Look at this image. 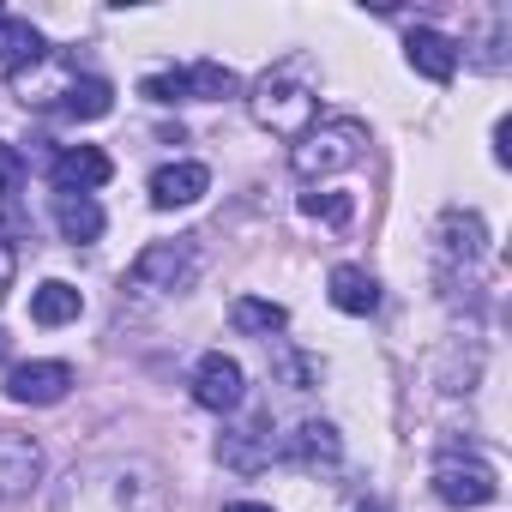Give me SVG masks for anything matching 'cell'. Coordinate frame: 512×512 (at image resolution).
Listing matches in <instances>:
<instances>
[{
	"label": "cell",
	"instance_id": "1",
	"mask_svg": "<svg viewBox=\"0 0 512 512\" xmlns=\"http://www.w3.org/2000/svg\"><path fill=\"white\" fill-rule=\"evenodd\" d=\"M247 109H253V121H260L266 133H278V139H302L314 121H320V61L314 55H284L278 67H266L260 73V85L247 91Z\"/></svg>",
	"mask_w": 512,
	"mask_h": 512
},
{
	"label": "cell",
	"instance_id": "2",
	"mask_svg": "<svg viewBox=\"0 0 512 512\" xmlns=\"http://www.w3.org/2000/svg\"><path fill=\"white\" fill-rule=\"evenodd\" d=\"M368 157V127L356 115H332V121H314L296 145H290V169L302 181H320V175H338L350 163Z\"/></svg>",
	"mask_w": 512,
	"mask_h": 512
},
{
	"label": "cell",
	"instance_id": "3",
	"mask_svg": "<svg viewBox=\"0 0 512 512\" xmlns=\"http://www.w3.org/2000/svg\"><path fill=\"white\" fill-rule=\"evenodd\" d=\"M193 278H199V235L151 241L139 260H133V272H127V284H133L139 296H175V290H187Z\"/></svg>",
	"mask_w": 512,
	"mask_h": 512
},
{
	"label": "cell",
	"instance_id": "4",
	"mask_svg": "<svg viewBox=\"0 0 512 512\" xmlns=\"http://www.w3.org/2000/svg\"><path fill=\"white\" fill-rule=\"evenodd\" d=\"M434 494H440L446 506H488V500L500 494V476H494V464L476 458V452H440V458H434Z\"/></svg>",
	"mask_w": 512,
	"mask_h": 512
},
{
	"label": "cell",
	"instance_id": "5",
	"mask_svg": "<svg viewBox=\"0 0 512 512\" xmlns=\"http://www.w3.org/2000/svg\"><path fill=\"white\" fill-rule=\"evenodd\" d=\"M241 398H247V374H241V362L223 356V350H205L199 368H193V404L211 410V416H229V410H241Z\"/></svg>",
	"mask_w": 512,
	"mask_h": 512
},
{
	"label": "cell",
	"instance_id": "6",
	"mask_svg": "<svg viewBox=\"0 0 512 512\" xmlns=\"http://www.w3.org/2000/svg\"><path fill=\"white\" fill-rule=\"evenodd\" d=\"M482 247H488V229H482L476 211H446V217H440V229H434V253H440V266H446V272L476 266V260H482Z\"/></svg>",
	"mask_w": 512,
	"mask_h": 512
},
{
	"label": "cell",
	"instance_id": "7",
	"mask_svg": "<svg viewBox=\"0 0 512 512\" xmlns=\"http://www.w3.org/2000/svg\"><path fill=\"white\" fill-rule=\"evenodd\" d=\"M73 392V368L67 362H19L7 374V398L13 404H61Z\"/></svg>",
	"mask_w": 512,
	"mask_h": 512
},
{
	"label": "cell",
	"instance_id": "8",
	"mask_svg": "<svg viewBox=\"0 0 512 512\" xmlns=\"http://www.w3.org/2000/svg\"><path fill=\"white\" fill-rule=\"evenodd\" d=\"M55 193H97L109 175H115V163H109V151H97V145H73V151H61L55 157Z\"/></svg>",
	"mask_w": 512,
	"mask_h": 512
},
{
	"label": "cell",
	"instance_id": "9",
	"mask_svg": "<svg viewBox=\"0 0 512 512\" xmlns=\"http://www.w3.org/2000/svg\"><path fill=\"white\" fill-rule=\"evenodd\" d=\"M284 458L296 464V470H338V458H344V440H338V428L332 422H302L290 440H284Z\"/></svg>",
	"mask_w": 512,
	"mask_h": 512
},
{
	"label": "cell",
	"instance_id": "10",
	"mask_svg": "<svg viewBox=\"0 0 512 512\" xmlns=\"http://www.w3.org/2000/svg\"><path fill=\"white\" fill-rule=\"evenodd\" d=\"M205 187H211V169H205V163H163V169L151 175V205H157V211H175V205L205 199Z\"/></svg>",
	"mask_w": 512,
	"mask_h": 512
},
{
	"label": "cell",
	"instance_id": "11",
	"mask_svg": "<svg viewBox=\"0 0 512 512\" xmlns=\"http://www.w3.org/2000/svg\"><path fill=\"white\" fill-rule=\"evenodd\" d=\"M404 55H410V67H416L422 79H434V85H446V79L458 73V43H452L446 31L416 25V31H410V43H404Z\"/></svg>",
	"mask_w": 512,
	"mask_h": 512
},
{
	"label": "cell",
	"instance_id": "12",
	"mask_svg": "<svg viewBox=\"0 0 512 512\" xmlns=\"http://www.w3.org/2000/svg\"><path fill=\"white\" fill-rule=\"evenodd\" d=\"M326 296H332V308H338V314L368 320V314L380 308V278H374V272H362V266H332Z\"/></svg>",
	"mask_w": 512,
	"mask_h": 512
},
{
	"label": "cell",
	"instance_id": "13",
	"mask_svg": "<svg viewBox=\"0 0 512 512\" xmlns=\"http://www.w3.org/2000/svg\"><path fill=\"white\" fill-rule=\"evenodd\" d=\"M272 428L266 422H253V428H235V434H223L217 440V458L229 464V470H241V476H253V470H266L272 464Z\"/></svg>",
	"mask_w": 512,
	"mask_h": 512
},
{
	"label": "cell",
	"instance_id": "14",
	"mask_svg": "<svg viewBox=\"0 0 512 512\" xmlns=\"http://www.w3.org/2000/svg\"><path fill=\"white\" fill-rule=\"evenodd\" d=\"M49 55V43H43V31L31 25V19H0V73H25V67H37Z\"/></svg>",
	"mask_w": 512,
	"mask_h": 512
},
{
	"label": "cell",
	"instance_id": "15",
	"mask_svg": "<svg viewBox=\"0 0 512 512\" xmlns=\"http://www.w3.org/2000/svg\"><path fill=\"white\" fill-rule=\"evenodd\" d=\"M55 223H61V235L73 241V247H85V241H97L103 235V205L91 199V193H55Z\"/></svg>",
	"mask_w": 512,
	"mask_h": 512
},
{
	"label": "cell",
	"instance_id": "16",
	"mask_svg": "<svg viewBox=\"0 0 512 512\" xmlns=\"http://www.w3.org/2000/svg\"><path fill=\"white\" fill-rule=\"evenodd\" d=\"M79 314H85V296H79L73 284L49 278V284L31 290V320H37V326H67V320H79Z\"/></svg>",
	"mask_w": 512,
	"mask_h": 512
},
{
	"label": "cell",
	"instance_id": "17",
	"mask_svg": "<svg viewBox=\"0 0 512 512\" xmlns=\"http://www.w3.org/2000/svg\"><path fill=\"white\" fill-rule=\"evenodd\" d=\"M37 470H43V458H37L31 440H0V500L25 494L37 482Z\"/></svg>",
	"mask_w": 512,
	"mask_h": 512
},
{
	"label": "cell",
	"instance_id": "18",
	"mask_svg": "<svg viewBox=\"0 0 512 512\" xmlns=\"http://www.w3.org/2000/svg\"><path fill=\"white\" fill-rule=\"evenodd\" d=\"M229 320H235V332H247V338H272V332L290 326V308H284V302H266V296H235Z\"/></svg>",
	"mask_w": 512,
	"mask_h": 512
},
{
	"label": "cell",
	"instance_id": "19",
	"mask_svg": "<svg viewBox=\"0 0 512 512\" xmlns=\"http://www.w3.org/2000/svg\"><path fill=\"white\" fill-rule=\"evenodd\" d=\"M115 109V91L103 79H67L61 85V115L67 121H103Z\"/></svg>",
	"mask_w": 512,
	"mask_h": 512
},
{
	"label": "cell",
	"instance_id": "20",
	"mask_svg": "<svg viewBox=\"0 0 512 512\" xmlns=\"http://www.w3.org/2000/svg\"><path fill=\"white\" fill-rule=\"evenodd\" d=\"M181 73H187V97H193V103H223V97L241 91V79H235L223 61H193V67H181Z\"/></svg>",
	"mask_w": 512,
	"mask_h": 512
},
{
	"label": "cell",
	"instance_id": "21",
	"mask_svg": "<svg viewBox=\"0 0 512 512\" xmlns=\"http://www.w3.org/2000/svg\"><path fill=\"white\" fill-rule=\"evenodd\" d=\"M139 97H145V103H163V109H169V103H193V97H187V73H181V67H175V73H151V79L139 85Z\"/></svg>",
	"mask_w": 512,
	"mask_h": 512
},
{
	"label": "cell",
	"instance_id": "22",
	"mask_svg": "<svg viewBox=\"0 0 512 512\" xmlns=\"http://www.w3.org/2000/svg\"><path fill=\"white\" fill-rule=\"evenodd\" d=\"M302 211L326 217V223H350V199L344 193H302Z\"/></svg>",
	"mask_w": 512,
	"mask_h": 512
},
{
	"label": "cell",
	"instance_id": "23",
	"mask_svg": "<svg viewBox=\"0 0 512 512\" xmlns=\"http://www.w3.org/2000/svg\"><path fill=\"white\" fill-rule=\"evenodd\" d=\"M278 374H284V386L308 392V386H314V374H320V362H308V356H296V350H278Z\"/></svg>",
	"mask_w": 512,
	"mask_h": 512
},
{
	"label": "cell",
	"instance_id": "24",
	"mask_svg": "<svg viewBox=\"0 0 512 512\" xmlns=\"http://www.w3.org/2000/svg\"><path fill=\"white\" fill-rule=\"evenodd\" d=\"M19 181H25V157H19V145H0V193H19Z\"/></svg>",
	"mask_w": 512,
	"mask_h": 512
},
{
	"label": "cell",
	"instance_id": "25",
	"mask_svg": "<svg viewBox=\"0 0 512 512\" xmlns=\"http://www.w3.org/2000/svg\"><path fill=\"white\" fill-rule=\"evenodd\" d=\"M13 272H19V253H13L7 241H0V296H7V290H13Z\"/></svg>",
	"mask_w": 512,
	"mask_h": 512
},
{
	"label": "cell",
	"instance_id": "26",
	"mask_svg": "<svg viewBox=\"0 0 512 512\" xmlns=\"http://www.w3.org/2000/svg\"><path fill=\"white\" fill-rule=\"evenodd\" d=\"M223 512H272V506H260V500H229Z\"/></svg>",
	"mask_w": 512,
	"mask_h": 512
},
{
	"label": "cell",
	"instance_id": "27",
	"mask_svg": "<svg viewBox=\"0 0 512 512\" xmlns=\"http://www.w3.org/2000/svg\"><path fill=\"white\" fill-rule=\"evenodd\" d=\"M7 350H13V338H7V332H0V362H7Z\"/></svg>",
	"mask_w": 512,
	"mask_h": 512
},
{
	"label": "cell",
	"instance_id": "28",
	"mask_svg": "<svg viewBox=\"0 0 512 512\" xmlns=\"http://www.w3.org/2000/svg\"><path fill=\"white\" fill-rule=\"evenodd\" d=\"M356 512H386V506H356Z\"/></svg>",
	"mask_w": 512,
	"mask_h": 512
}]
</instances>
